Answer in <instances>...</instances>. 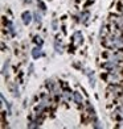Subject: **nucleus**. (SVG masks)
<instances>
[{
    "instance_id": "1",
    "label": "nucleus",
    "mask_w": 123,
    "mask_h": 129,
    "mask_svg": "<svg viewBox=\"0 0 123 129\" xmlns=\"http://www.w3.org/2000/svg\"><path fill=\"white\" fill-rule=\"evenodd\" d=\"M31 21H32V15L31 13H29V12H24V13H23V22H24L25 25H28Z\"/></svg>"
},
{
    "instance_id": "2",
    "label": "nucleus",
    "mask_w": 123,
    "mask_h": 129,
    "mask_svg": "<svg viewBox=\"0 0 123 129\" xmlns=\"http://www.w3.org/2000/svg\"><path fill=\"white\" fill-rule=\"evenodd\" d=\"M73 40H74V44H75V45L82 44V34H81L79 32H75L74 36H73Z\"/></svg>"
},
{
    "instance_id": "3",
    "label": "nucleus",
    "mask_w": 123,
    "mask_h": 129,
    "mask_svg": "<svg viewBox=\"0 0 123 129\" xmlns=\"http://www.w3.org/2000/svg\"><path fill=\"white\" fill-rule=\"evenodd\" d=\"M32 55L34 58H40L41 55H43V51H41V48H36V49H33L32 51Z\"/></svg>"
},
{
    "instance_id": "4",
    "label": "nucleus",
    "mask_w": 123,
    "mask_h": 129,
    "mask_svg": "<svg viewBox=\"0 0 123 129\" xmlns=\"http://www.w3.org/2000/svg\"><path fill=\"white\" fill-rule=\"evenodd\" d=\"M74 100H75V103H78V104H81L82 102H84V99H82V96L79 95L78 92H74Z\"/></svg>"
},
{
    "instance_id": "5",
    "label": "nucleus",
    "mask_w": 123,
    "mask_h": 129,
    "mask_svg": "<svg viewBox=\"0 0 123 129\" xmlns=\"http://www.w3.org/2000/svg\"><path fill=\"white\" fill-rule=\"evenodd\" d=\"M103 67H105V69H110L111 71H113V70L115 71V70H116V66H115L114 63H105V64H103Z\"/></svg>"
},
{
    "instance_id": "6",
    "label": "nucleus",
    "mask_w": 123,
    "mask_h": 129,
    "mask_svg": "<svg viewBox=\"0 0 123 129\" xmlns=\"http://www.w3.org/2000/svg\"><path fill=\"white\" fill-rule=\"evenodd\" d=\"M56 50H57L58 53H61V51H62V45H61V44H58V41H56Z\"/></svg>"
},
{
    "instance_id": "7",
    "label": "nucleus",
    "mask_w": 123,
    "mask_h": 129,
    "mask_svg": "<svg viewBox=\"0 0 123 129\" xmlns=\"http://www.w3.org/2000/svg\"><path fill=\"white\" fill-rule=\"evenodd\" d=\"M8 30L11 32V34H15V30H13V25L11 24V22H8Z\"/></svg>"
},
{
    "instance_id": "8",
    "label": "nucleus",
    "mask_w": 123,
    "mask_h": 129,
    "mask_svg": "<svg viewBox=\"0 0 123 129\" xmlns=\"http://www.w3.org/2000/svg\"><path fill=\"white\" fill-rule=\"evenodd\" d=\"M34 41H36L38 45H43V40H41L40 37H36V38H34Z\"/></svg>"
},
{
    "instance_id": "9",
    "label": "nucleus",
    "mask_w": 123,
    "mask_h": 129,
    "mask_svg": "<svg viewBox=\"0 0 123 129\" xmlns=\"http://www.w3.org/2000/svg\"><path fill=\"white\" fill-rule=\"evenodd\" d=\"M86 17H87V13H84V15H82V21H86Z\"/></svg>"
},
{
    "instance_id": "10",
    "label": "nucleus",
    "mask_w": 123,
    "mask_h": 129,
    "mask_svg": "<svg viewBox=\"0 0 123 129\" xmlns=\"http://www.w3.org/2000/svg\"><path fill=\"white\" fill-rule=\"evenodd\" d=\"M119 112H120V113H119V115H120V117H123V107H122V108H119Z\"/></svg>"
}]
</instances>
